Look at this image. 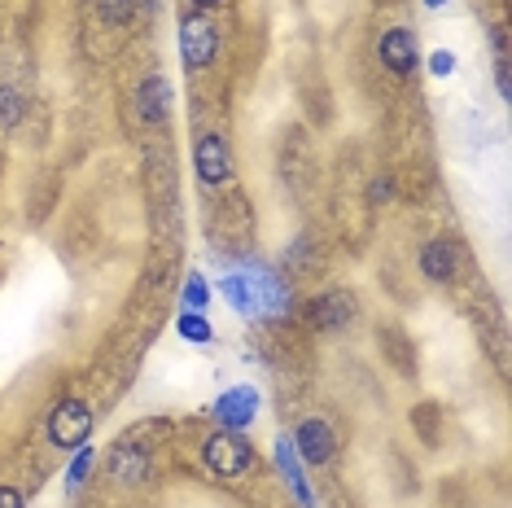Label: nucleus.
<instances>
[{
	"label": "nucleus",
	"mask_w": 512,
	"mask_h": 508,
	"mask_svg": "<svg viewBox=\"0 0 512 508\" xmlns=\"http://www.w3.org/2000/svg\"><path fill=\"white\" fill-rule=\"evenodd\" d=\"M202 460L215 478H246L254 469V447L241 430H215L202 447Z\"/></svg>",
	"instance_id": "1"
},
{
	"label": "nucleus",
	"mask_w": 512,
	"mask_h": 508,
	"mask_svg": "<svg viewBox=\"0 0 512 508\" xmlns=\"http://www.w3.org/2000/svg\"><path fill=\"white\" fill-rule=\"evenodd\" d=\"M219 53V31L211 14H202V9H184L180 14V57L189 71H206V66L215 62Z\"/></svg>",
	"instance_id": "2"
},
{
	"label": "nucleus",
	"mask_w": 512,
	"mask_h": 508,
	"mask_svg": "<svg viewBox=\"0 0 512 508\" xmlns=\"http://www.w3.org/2000/svg\"><path fill=\"white\" fill-rule=\"evenodd\" d=\"M49 443L62 447V452H79V447L92 438V408L84 399H62L57 408L49 412Z\"/></svg>",
	"instance_id": "3"
},
{
	"label": "nucleus",
	"mask_w": 512,
	"mask_h": 508,
	"mask_svg": "<svg viewBox=\"0 0 512 508\" xmlns=\"http://www.w3.org/2000/svg\"><path fill=\"white\" fill-rule=\"evenodd\" d=\"M193 171H197V180H202L206 189H224V184L232 180V149H228V141L219 132L197 136V145H193Z\"/></svg>",
	"instance_id": "4"
},
{
	"label": "nucleus",
	"mask_w": 512,
	"mask_h": 508,
	"mask_svg": "<svg viewBox=\"0 0 512 508\" xmlns=\"http://www.w3.org/2000/svg\"><path fill=\"white\" fill-rule=\"evenodd\" d=\"M289 443H294V452H298L302 465H329L333 452H337L333 425H329V421H320V417H307V421H302Z\"/></svg>",
	"instance_id": "5"
},
{
	"label": "nucleus",
	"mask_w": 512,
	"mask_h": 508,
	"mask_svg": "<svg viewBox=\"0 0 512 508\" xmlns=\"http://www.w3.org/2000/svg\"><path fill=\"white\" fill-rule=\"evenodd\" d=\"M215 417L224 430H250V421L259 417V390L254 386H232L215 399Z\"/></svg>",
	"instance_id": "6"
},
{
	"label": "nucleus",
	"mask_w": 512,
	"mask_h": 508,
	"mask_svg": "<svg viewBox=\"0 0 512 508\" xmlns=\"http://www.w3.org/2000/svg\"><path fill=\"white\" fill-rule=\"evenodd\" d=\"M377 57L394 79H407L416 71V36L407 27H390L386 36L377 40Z\"/></svg>",
	"instance_id": "7"
},
{
	"label": "nucleus",
	"mask_w": 512,
	"mask_h": 508,
	"mask_svg": "<svg viewBox=\"0 0 512 508\" xmlns=\"http://www.w3.org/2000/svg\"><path fill=\"white\" fill-rule=\"evenodd\" d=\"M456 272H460V246H456V241L438 237V241H429V246L421 250V276H425V281L451 285V281H456Z\"/></svg>",
	"instance_id": "8"
},
{
	"label": "nucleus",
	"mask_w": 512,
	"mask_h": 508,
	"mask_svg": "<svg viewBox=\"0 0 512 508\" xmlns=\"http://www.w3.org/2000/svg\"><path fill=\"white\" fill-rule=\"evenodd\" d=\"M254 294H259V311H272V316H285L289 311V285L281 272H272L267 263H246Z\"/></svg>",
	"instance_id": "9"
},
{
	"label": "nucleus",
	"mask_w": 512,
	"mask_h": 508,
	"mask_svg": "<svg viewBox=\"0 0 512 508\" xmlns=\"http://www.w3.org/2000/svg\"><path fill=\"white\" fill-rule=\"evenodd\" d=\"M106 469H110V478L119 482V487H136V482L149 473V452L141 443H132V438H123V443H114Z\"/></svg>",
	"instance_id": "10"
},
{
	"label": "nucleus",
	"mask_w": 512,
	"mask_h": 508,
	"mask_svg": "<svg viewBox=\"0 0 512 508\" xmlns=\"http://www.w3.org/2000/svg\"><path fill=\"white\" fill-rule=\"evenodd\" d=\"M311 320H316V329H342L355 320V298L346 290H324L316 303H311Z\"/></svg>",
	"instance_id": "11"
},
{
	"label": "nucleus",
	"mask_w": 512,
	"mask_h": 508,
	"mask_svg": "<svg viewBox=\"0 0 512 508\" xmlns=\"http://www.w3.org/2000/svg\"><path fill=\"white\" fill-rule=\"evenodd\" d=\"M276 469H281V478L294 487L298 508H316V495H311V487H307V473H302V460H298L289 438H276Z\"/></svg>",
	"instance_id": "12"
},
{
	"label": "nucleus",
	"mask_w": 512,
	"mask_h": 508,
	"mask_svg": "<svg viewBox=\"0 0 512 508\" xmlns=\"http://www.w3.org/2000/svg\"><path fill=\"white\" fill-rule=\"evenodd\" d=\"M219 294L228 298V307L237 311V316H246V320L259 316V294H254V281H250V272H246V268L228 272L224 281H219Z\"/></svg>",
	"instance_id": "13"
},
{
	"label": "nucleus",
	"mask_w": 512,
	"mask_h": 508,
	"mask_svg": "<svg viewBox=\"0 0 512 508\" xmlns=\"http://www.w3.org/2000/svg\"><path fill=\"white\" fill-rule=\"evenodd\" d=\"M167 106H171V88L162 75H149L141 79V88H136V110H141L145 123H162L167 119Z\"/></svg>",
	"instance_id": "14"
},
{
	"label": "nucleus",
	"mask_w": 512,
	"mask_h": 508,
	"mask_svg": "<svg viewBox=\"0 0 512 508\" xmlns=\"http://www.w3.org/2000/svg\"><path fill=\"white\" fill-rule=\"evenodd\" d=\"M97 469V447H79V452L71 456V465H66V478H62V487H66V495H75L79 487H84V478Z\"/></svg>",
	"instance_id": "15"
},
{
	"label": "nucleus",
	"mask_w": 512,
	"mask_h": 508,
	"mask_svg": "<svg viewBox=\"0 0 512 508\" xmlns=\"http://www.w3.org/2000/svg\"><path fill=\"white\" fill-rule=\"evenodd\" d=\"M176 333H180L184 342H202V346L215 338V329H211V320H206V311H180Z\"/></svg>",
	"instance_id": "16"
},
{
	"label": "nucleus",
	"mask_w": 512,
	"mask_h": 508,
	"mask_svg": "<svg viewBox=\"0 0 512 508\" xmlns=\"http://www.w3.org/2000/svg\"><path fill=\"white\" fill-rule=\"evenodd\" d=\"M211 281H206L202 272H189V281H184V311H206L211 303Z\"/></svg>",
	"instance_id": "17"
},
{
	"label": "nucleus",
	"mask_w": 512,
	"mask_h": 508,
	"mask_svg": "<svg viewBox=\"0 0 512 508\" xmlns=\"http://www.w3.org/2000/svg\"><path fill=\"white\" fill-rule=\"evenodd\" d=\"M22 114H27V101H22L18 88H0V127H18Z\"/></svg>",
	"instance_id": "18"
},
{
	"label": "nucleus",
	"mask_w": 512,
	"mask_h": 508,
	"mask_svg": "<svg viewBox=\"0 0 512 508\" xmlns=\"http://www.w3.org/2000/svg\"><path fill=\"white\" fill-rule=\"evenodd\" d=\"M132 9H136V0H97V14L106 22H114V27L132 22Z\"/></svg>",
	"instance_id": "19"
},
{
	"label": "nucleus",
	"mask_w": 512,
	"mask_h": 508,
	"mask_svg": "<svg viewBox=\"0 0 512 508\" xmlns=\"http://www.w3.org/2000/svg\"><path fill=\"white\" fill-rule=\"evenodd\" d=\"M451 71H456V53H447V49L429 53V75H434V79H447Z\"/></svg>",
	"instance_id": "20"
},
{
	"label": "nucleus",
	"mask_w": 512,
	"mask_h": 508,
	"mask_svg": "<svg viewBox=\"0 0 512 508\" xmlns=\"http://www.w3.org/2000/svg\"><path fill=\"white\" fill-rule=\"evenodd\" d=\"M0 508H27V504H22V491L0 487Z\"/></svg>",
	"instance_id": "21"
},
{
	"label": "nucleus",
	"mask_w": 512,
	"mask_h": 508,
	"mask_svg": "<svg viewBox=\"0 0 512 508\" xmlns=\"http://www.w3.org/2000/svg\"><path fill=\"white\" fill-rule=\"evenodd\" d=\"M189 5H193V9H202V14H206V9H215L219 0H189Z\"/></svg>",
	"instance_id": "22"
},
{
	"label": "nucleus",
	"mask_w": 512,
	"mask_h": 508,
	"mask_svg": "<svg viewBox=\"0 0 512 508\" xmlns=\"http://www.w3.org/2000/svg\"><path fill=\"white\" fill-rule=\"evenodd\" d=\"M425 5H429V9H442V5H447V0H425Z\"/></svg>",
	"instance_id": "23"
}]
</instances>
